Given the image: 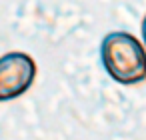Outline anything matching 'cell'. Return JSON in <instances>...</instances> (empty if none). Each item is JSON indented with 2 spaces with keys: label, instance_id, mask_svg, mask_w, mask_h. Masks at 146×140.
<instances>
[{
  "label": "cell",
  "instance_id": "6da1fadb",
  "mask_svg": "<svg viewBox=\"0 0 146 140\" xmlns=\"http://www.w3.org/2000/svg\"><path fill=\"white\" fill-rule=\"evenodd\" d=\"M98 52L102 68L114 82L134 86L146 80V48L134 34L126 30L108 32Z\"/></svg>",
  "mask_w": 146,
  "mask_h": 140
},
{
  "label": "cell",
  "instance_id": "7a4b0ae2",
  "mask_svg": "<svg viewBox=\"0 0 146 140\" xmlns=\"http://www.w3.org/2000/svg\"><path fill=\"white\" fill-rule=\"evenodd\" d=\"M38 74L36 60L20 50L0 56V102H10L26 94Z\"/></svg>",
  "mask_w": 146,
  "mask_h": 140
},
{
  "label": "cell",
  "instance_id": "3957f363",
  "mask_svg": "<svg viewBox=\"0 0 146 140\" xmlns=\"http://www.w3.org/2000/svg\"><path fill=\"white\" fill-rule=\"evenodd\" d=\"M140 30H142V44H144V48H146V14H144V18H142Z\"/></svg>",
  "mask_w": 146,
  "mask_h": 140
}]
</instances>
